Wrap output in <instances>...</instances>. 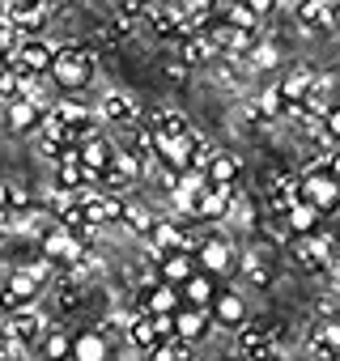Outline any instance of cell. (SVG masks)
Here are the masks:
<instances>
[{
	"mask_svg": "<svg viewBox=\"0 0 340 361\" xmlns=\"http://www.w3.org/2000/svg\"><path fill=\"white\" fill-rule=\"evenodd\" d=\"M179 306H183L179 289H170V285H162V281H157V285H149V293L140 298V310H145L149 319H153V314H175Z\"/></svg>",
	"mask_w": 340,
	"mask_h": 361,
	"instance_id": "9a60e30c",
	"label": "cell"
},
{
	"mask_svg": "<svg viewBox=\"0 0 340 361\" xmlns=\"http://www.w3.org/2000/svg\"><path fill=\"white\" fill-rule=\"evenodd\" d=\"M51 5H60V0H47V9H51Z\"/></svg>",
	"mask_w": 340,
	"mask_h": 361,
	"instance_id": "b9f144b4",
	"label": "cell"
},
{
	"mask_svg": "<svg viewBox=\"0 0 340 361\" xmlns=\"http://www.w3.org/2000/svg\"><path fill=\"white\" fill-rule=\"evenodd\" d=\"M230 209H234V188H205L196 196V204H192V217L221 221V217H230Z\"/></svg>",
	"mask_w": 340,
	"mask_h": 361,
	"instance_id": "ba28073f",
	"label": "cell"
},
{
	"mask_svg": "<svg viewBox=\"0 0 340 361\" xmlns=\"http://www.w3.org/2000/svg\"><path fill=\"white\" fill-rule=\"evenodd\" d=\"M319 221H323V213H319V209H310L306 200H298V204L285 213L289 234H319Z\"/></svg>",
	"mask_w": 340,
	"mask_h": 361,
	"instance_id": "484cf974",
	"label": "cell"
},
{
	"mask_svg": "<svg viewBox=\"0 0 340 361\" xmlns=\"http://www.w3.org/2000/svg\"><path fill=\"white\" fill-rule=\"evenodd\" d=\"M77 153H81V166H85L90 174H102V170L115 161V145H111L107 136H94V140H85Z\"/></svg>",
	"mask_w": 340,
	"mask_h": 361,
	"instance_id": "ac0fdd59",
	"label": "cell"
},
{
	"mask_svg": "<svg viewBox=\"0 0 340 361\" xmlns=\"http://www.w3.org/2000/svg\"><path fill=\"white\" fill-rule=\"evenodd\" d=\"M268 213H277V217H285L302 196H298V174H272L268 178Z\"/></svg>",
	"mask_w": 340,
	"mask_h": 361,
	"instance_id": "8fae6325",
	"label": "cell"
},
{
	"mask_svg": "<svg viewBox=\"0 0 340 361\" xmlns=\"http://www.w3.org/2000/svg\"><path fill=\"white\" fill-rule=\"evenodd\" d=\"M272 327L264 319H247L238 327V357L243 361H272L277 357V344H272Z\"/></svg>",
	"mask_w": 340,
	"mask_h": 361,
	"instance_id": "277c9868",
	"label": "cell"
},
{
	"mask_svg": "<svg viewBox=\"0 0 340 361\" xmlns=\"http://www.w3.org/2000/svg\"><path fill=\"white\" fill-rule=\"evenodd\" d=\"M205 178H209V188H234V178H238V157L234 153H213L209 166H205Z\"/></svg>",
	"mask_w": 340,
	"mask_h": 361,
	"instance_id": "e0dca14e",
	"label": "cell"
},
{
	"mask_svg": "<svg viewBox=\"0 0 340 361\" xmlns=\"http://www.w3.org/2000/svg\"><path fill=\"white\" fill-rule=\"evenodd\" d=\"M119 217H123V196H98L94 204H85V221H90V230L111 226V221H119Z\"/></svg>",
	"mask_w": 340,
	"mask_h": 361,
	"instance_id": "603a6c76",
	"label": "cell"
},
{
	"mask_svg": "<svg viewBox=\"0 0 340 361\" xmlns=\"http://www.w3.org/2000/svg\"><path fill=\"white\" fill-rule=\"evenodd\" d=\"M77 188H85V166H81L77 145H68L56 157V192H77Z\"/></svg>",
	"mask_w": 340,
	"mask_h": 361,
	"instance_id": "30bf717a",
	"label": "cell"
},
{
	"mask_svg": "<svg viewBox=\"0 0 340 361\" xmlns=\"http://www.w3.org/2000/svg\"><path fill=\"white\" fill-rule=\"evenodd\" d=\"M5 289H9V293H18L26 306H35V298H39V289H43V285H39L26 268H13V272H9V281H5Z\"/></svg>",
	"mask_w": 340,
	"mask_h": 361,
	"instance_id": "f1b7e54d",
	"label": "cell"
},
{
	"mask_svg": "<svg viewBox=\"0 0 340 361\" xmlns=\"http://www.w3.org/2000/svg\"><path fill=\"white\" fill-rule=\"evenodd\" d=\"M102 119L115 123V128H132L136 123V102L128 94H107L102 98Z\"/></svg>",
	"mask_w": 340,
	"mask_h": 361,
	"instance_id": "7402d4cb",
	"label": "cell"
},
{
	"mask_svg": "<svg viewBox=\"0 0 340 361\" xmlns=\"http://www.w3.org/2000/svg\"><path fill=\"white\" fill-rule=\"evenodd\" d=\"M13 5H30V9H47V0H13Z\"/></svg>",
	"mask_w": 340,
	"mask_h": 361,
	"instance_id": "60d3db41",
	"label": "cell"
},
{
	"mask_svg": "<svg viewBox=\"0 0 340 361\" xmlns=\"http://www.w3.org/2000/svg\"><path fill=\"white\" fill-rule=\"evenodd\" d=\"M73 361H111V344L98 331H77L73 336Z\"/></svg>",
	"mask_w": 340,
	"mask_h": 361,
	"instance_id": "ffe728a7",
	"label": "cell"
},
{
	"mask_svg": "<svg viewBox=\"0 0 340 361\" xmlns=\"http://www.w3.org/2000/svg\"><path fill=\"white\" fill-rule=\"evenodd\" d=\"M285 247L293 251V259H298L306 272H323V268H327V264L340 255V247H336V243H332L323 230H319V234H293Z\"/></svg>",
	"mask_w": 340,
	"mask_h": 361,
	"instance_id": "7a4b0ae2",
	"label": "cell"
},
{
	"mask_svg": "<svg viewBox=\"0 0 340 361\" xmlns=\"http://www.w3.org/2000/svg\"><path fill=\"white\" fill-rule=\"evenodd\" d=\"M243 60H247L251 68H272V64H277V47H272V43H255Z\"/></svg>",
	"mask_w": 340,
	"mask_h": 361,
	"instance_id": "d6a6232c",
	"label": "cell"
},
{
	"mask_svg": "<svg viewBox=\"0 0 340 361\" xmlns=\"http://www.w3.org/2000/svg\"><path fill=\"white\" fill-rule=\"evenodd\" d=\"M51 56H56V47H47L43 39H22V47L13 51L9 68L35 81V77H47V73H51Z\"/></svg>",
	"mask_w": 340,
	"mask_h": 361,
	"instance_id": "5b68a950",
	"label": "cell"
},
{
	"mask_svg": "<svg viewBox=\"0 0 340 361\" xmlns=\"http://www.w3.org/2000/svg\"><path fill=\"white\" fill-rule=\"evenodd\" d=\"M0 331H5L9 340H18L22 348H30V344H39V340H43L47 319H43L35 306H26V310H18V314H9L5 323H0Z\"/></svg>",
	"mask_w": 340,
	"mask_h": 361,
	"instance_id": "8992f818",
	"label": "cell"
},
{
	"mask_svg": "<svg viewBox=\"0 0 340 361\" xmlns=\"http://www.w3.org/2000/svg\"><path fill=\"white\" fill-rule=\"evenodd\" d=\"M149 361H192V344H183V340H157L149 348Z\"/></svg>",
	"mask_w": 340,
	"mask_h": 361,
	"instance_id": "f546056e",
	"label": "cell"
},
{
	"mask_svg": "<svg viewBox=\"0 0 340 361\" xmlns=\"http://www.w3.org/2000/svg\"><path fill=\"white\" fill-rule=\"evenodd\" d=\"M128 230H136V234H149L153 230V213L145 209V204H136V200H123V217H119Z\"/></svg>",
	"mask_w": 340,
	"mask_h": 361,
	"instance_id": "1f68e13d",
	"label": "cell"
},
{
	"mask_svg": "<svg viewBox=\"0 0 340 361\" xmlns=\"http://www.w3.org/2000/svg\"><path fill=\"white\" fill-rule=\"evenodd\" d=\"M26 85H30V77H22V73H13V68H5L0 73V102H18V98H26Z\"/></svg>",
	"mask_w": 340,
	"mask_h": 361,
	"instance_id": "4dcf8cb0",
	"label": "cell"
},
{
	"mask_svg": "<svg viewBox=\"0 0 340 361\" xmlns=\"http://www.w3.org/2000/svg\"><path fill=\"white\" fill-rule=\"evenodd\" d=\"M319 123H323V132H327V140L336 145V140H340V106H332V111H327V115H323Z\"/></svg>",
	"mask_w": 340,
	"mask_h": 361,
	"instance_id": "d590c367",
	"label": "cell"
},
{
	"mask_svg": "<svg viewBox=\"0 0 340 361\" xmlns=\"http://www.w3.org/2000/svg\"><path fill=\"white\" fill-rule=\"evenodd\" d=\"M192 276H196L192 251H175V255H162V259H157V281L170 285V289H183Z\"/></svg>",
	"mask_w": 340,
	"mask_h": 361,
	"instance_id": "9c48e42d",
	"label": "cell"
},
{
	"mask_svg": "<svg viewBox=\"0 0 340 361\" xmlns=\"http://www.w3.org/2000/svg\"><path fill=\"white\" fill-rule=\"evenodd\" d=\"M323 276H327V281H332V285L340 289V255H336V259H332V264L323 268Z\"/></svg>",
	"mask_w": 340,
	"mask_h": 361,
	"instance_id": "ab89813d",
	"label": "cell"
},
{
	"mask_svg": "<svg viewBox=\"0 0 340 361\" xmlns=\"http://www.w3.org/2000/svg\"><path fill=\"white\" fill-rule=\"evenodd\" d=\"M209 327H213L209 310H196V306H179V310H175V340L192 344V340L209 336Z\"/></svg>",
	"mask_w": 340,
	"mask_h": 361,
	"instance_id": "4fadbf2b",
	"label": "cell"
},
{
	"mask_svg": "<svg viewBox=\"0 0 340 361\" xmlns=\"http://www.w3.org/2000/svg\"><path fill=\"white\" fill-rule=\"evenodd\" d=\"M243 5H247V9H251L255 18H268V13L277 9V0H243Z\"/></svg>",
	"mask_w": 340,
	"mask_h": 361,
	"instance_id": "f35d334b",
	"label": "cell"
},
{
	"mask_svg": "<svg viewBox=\"0 0 340 361\" xmlns=\"http://www.w3.org/2000/svg\"><path fill=\"white\" fill-rule=\"evenodd\" d=\"M39 348H43V361H68V353H73V336H68L64 327H47L43 340H39Z\"/></svg>",
	"mask_w": 340,
	"mask_h": 361,
	"instance_id": "4316f807",
	"label": "cell"
},
{
	"mask_svg": "<svg viewBox=\"0 0 340 361\" xmlns=\"http://www.w3.org/2000/svg\"><path fill=\"white\" fill-rule=\"evenodd\" d=\"M30 209V192L26 188H9V213H26Z\"/></svg>",
	"mask_w": 340,
	"mask_h": 361,
	"instance_id": "8d00e7d4",
	"label": "cell"
},
{
	"mask_svg": "<svg viewBox=\"0 0 340 361\" xmlns=\"http://www.w3.org/2000/svg\"><path fill=\"white\" fill-rule=\"evenodd\" d=\"M213 60H221V56H217V47L209 43V35H192V39H183L179 64H188V68H200V64H213Z\"/></svg>",
	"mask_w": 340,
	"mask_h": 361,
	"instance_id": "44dd1931",
	"label": "cell"
},
{
	"mask_svg": "<svg viewBox=\"0 0 340 361\" xmlns=\"http://www.w3.org/2000/svg\"><path fill=\"white\" fill-rule=\"evenodd\" d=\"M209 319L213 323H221V327H243L247 323V306H243V298L238 293H221L217 289V298H213V306H209Z\"/></svg>",
	"mask_w": 340,
	"mask_h": 361,
	"instance_id": "5bb4252c",
	"label": "cell"
},
{
	"mask_svg": "<svg viewBox=\"0 0 340 361\" xmlns=\"http://www.w3.org/2000/svg\"><path fill=\"white\" fill-rule=\"evenodd\" d=\"M47 77H51L64 94L85 90V85L94 81V47H85V43H64V47H56Z\"/></svg>",
	"mask_w": 340,
	"mask_h": 361,
	"instance_id": "6da1fadb",
	"label": "cell"
},
{
	"mask_svg": "<svg viewBox=\"0 0 340 361\" xmlns=\"http://www.w3.org/2000/svg\"><path fill=\"white\" fill-rule=\"evenodd\" d=\"M221 22H226V26H234V30H243V35H255V26H260V18L243 5V0H226Z\"/></svg>",
	"mask_w": 340,
	"mask_h": 361,
	"instance_id": "83f0119b",
	"label": "cell"
},
{
	"mask_svg": "<svg viewBox=\"0 0 340 361\" xmlns=\"http://www.w3.org/2000/svg\"><path fill=\"white\" fill-rule=\"evenodd\" d=\"M68 361H73V357H68Z\"/></svg>",
	"mask_w": 340,
	"mask_h": 361,
	"instance_id": "7bdbcfd3",
	"label": "cell"
},
{
	"mask_svg": "<svg viewBox=\"0 0 340 361\" xmlns=\"http://www.w3.org/2000/svg\"><path fill=\"white\" fill-rule=\"evenodd\" d=\"M243 268H247V276H251V281H255V285H268V281H272V272H268V268H264V264H260V259H255V255H251V259H247V264H243Z\"/></svg>",
	"mask_w": 340,
	"mask_h": 361,
	"instance_id": "74e56055",
	"label": "cell"
},
{
	"mask_svg": "<svg viewBox=\"0 0 340 361\" xmlns=\"http://www.w3.org/2000/svg\"><path fill=\"white\" fill-rule=\"evenodd\" d=\"M192 259H196V272H209V276L234 268V251H230L226 238H205V243L192 251Z\"/></svg>",
	"mask_w": 340,
	"mask_h": 361,
	"instance_id": "52a82bcc",
	"label": "cell"
},
{
	"mask_svg": "<svg viewBox=\"0 0 340 361\" xmlns=\"http://www.w3.org/2000/svg\"><path fill=\"white\" fill-rule=\"evenodd\" d=\"M153 136H188L192 132V123H188V115H179V111H153V119L145 123Z\"/></svg>",
	"mask_w": 340,
	"mask_h": 361,
	"instance_id": "d4e9b609",
	"label": "cell"
},
{
	"mask_svg": "<svg viewBox=\"0 0 340 361\" xmlns=\"http://www.w3.org/2000/svg\"><path fill=\"white\" fill-rule=\"evenodd\" d=\"M298 196H302L310 209H319L323 217L340 209V183H336L327 170H306V174L298 178Z\"/></svg>",
	"mask_w": 340,
	"mask_h": 361,
	"instance_id": "3957f363",
	"label": "cell"
},
{
	"mask_svg": "<svg viewBox=\"0 0 340 361\" xmlns=\"http://www.w3.org/2000/svg\"><path fill=\"white\" fill-rule=\"evenodd\" d=\"M39 119H43V106H39L35 98H18V102H9V106H5V128H9V132H18V136L39 132Z\"/></svg>",
	"mask_w": 340,
	"mask_h": 361,
	"instance_id": "7c38bea8",
	"label": "cell"
},
{
	"mask_svg": "<svg viewBox=\"0 0 340 361\" xmlns=\"http://www.w3.org/2000/svg\"><path fill=\"white\" fill-rule=\"evenodd\" d=\"M153 331L157 340H175V314H153Z\"/></svg>",
	"mask_w": 340,
	"mask_h": 361,
	"instance_id": "e575fe53",
	"label": "cell"
},
{
	"mask_svg": "<svg viewBox=\"0 0 340 361\" xmlns=\"http://www.w3.org/2000/svg\"><path fill=\"white\" fill-rule=\"evenodd\" d=\"M5 18H9V26H13L18 35L35 39V35L43 30V22H47V9H30V5H13V0H9V9H5Z\"/></svg>",
	"mask_w": 340,
	"mask_h": 361,
	"instance_id": "2e32d148",
	"label": "cell"
},
{
	"mask_svg": "<svg viewBox=\"0 0 340 361\" xmlns=\"http://www.w3.org/2000/svg\"><path fill=\"white\" fill-rule=\"evenodd\" d=\"M310 85H315V73H310V68H293L277 90H281V102H285V106H293V102H306Z\"/></svg>",
	"mask_w": 340,
	"mask_h": 361,
	"instance_id": "cb8c5ba5",
	"label": "cell"
},
{
	"mask_svg": "<svg viewBox=\"0 0 340 361\" xmlns=\"http://www.w3.org/2000/svg\"><path fill=\"white\" fill-rule=\"evenodd\" d=\"M179 298H183V306L209 310V306H213V298H217V285H213V276H209V272H196V276L179 289Z\"/></svg>",
	"mask_w": 340,
	"mask_h": 361,
	"instance_id": "d6986e66",
	"label": "cell"
},
{
	"mask_svg": "<svg viewBox=\"0 0 340 361\" xmlns=\"http://www.w3.org/2000/svg\"><path fill=\"white\" fill-rule=\"evenodd\" d=\"M162 73H166V81H170V85H183V81L192 77V68H188V64H179V60H170Z\"/></svg>",
	"mask_w": 340,
	"mask_h": 361,
	"instance_id": "836d02e7",
	"label": "cell"
}]
</instances>
